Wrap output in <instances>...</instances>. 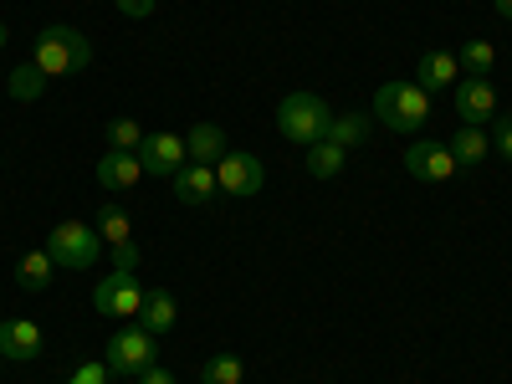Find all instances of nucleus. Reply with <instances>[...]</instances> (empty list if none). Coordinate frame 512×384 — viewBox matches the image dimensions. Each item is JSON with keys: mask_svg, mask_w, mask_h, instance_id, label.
<instances>
[{"mask_svg": "<svg viewBox=\"0 0 512 384\" xmlns=\"http://www.w3.org/2000/svg\"><path fill=\"white\" fill-rule=\"evenodd\" d=\"M98 236H103V246H123V241H134V216L118 205V200H103L98 205Z\"/></svg>", "mask_w": 512, "mask_h": 384, "instance_id": "16", "label": "nucleus"}, {"mask_svg": "<svg viewBox=\"0 0 512 384\" xmlns=\"http://www.w3.org/2000/svg\"><path fill=\"white\" fill-rule=\"evenodd\" d=\"M241 379H246L241 354H216V359H205V369H200V384H241Z\"/></svg>", "mask_w": 512, "mask_h": 384, "instance_id": "23", "label": "nucleus"}, {"mask_svg": "<svg viewBox=\"0 0 512 384\" xmlns=\"http://www.w3.org/2000/svg\"><path fill=\"white\" fill-rule=\"evenodd\" d=\"M344 164H349V149H344V144H333V139L308 144V175L333 180V175H344Z\"/></svg>", "mask_w": 512, "mask_h": 384, "instance_id": "20", "label": "nucleus"}, {"mask_svg": "<svg viewBox=\"0 0 512 384\" xmlns=\"http://www.w3.org/2000/svg\"><path fill=\"white\" fill-rule=\"evenodd\" d=\"M216 164H185L180 175H175V195H180V205H205V200H216Z\"/></svg>", "mask_w": 512, "mask_h": 384, "instance_id": "14", "label": "nucleus"}, {"mask_svg": "<svg viewBox=\"0 0 512 384\" xmlns=\"http://www.w3.org/2000/svg\"><path fill=\"white\" fill-rule=\"evenodd\" d=\"M6 47H11V26H6V21H0V52H6Z\"/></svg>", "mask_w": 512, "mask_h": 384, "instance_id": "32", "label": "nucleus"}, {"mask_svg": "<svg viewBox=\"0 0 512 384\" xmlns=\"http://www.w3.org/2000/svg\"><path fill=\"white\" fill-rule=\"evenodd\" d=\"M113 6H118L128 21H144V16L154 11V0H113Z\"/></svg>", "mask_w": 512, "mask_h": 384, "instance_id": "29", "label": "nucleus"}, {"mask_svg": "<svg viewBox=\"0 0 512 384\" xmlns=\"http://www.w3.org/2000/svg\"><path fill=\"white\" fill-rule=\"evenodd\" d=\"M175 318H180V303H175V292L154 287V292L144 297V308H139V318H134V323H144L149 333H169V328H175Z\"/></svg>", "mask_w": 512, "mask_h": 384, "instance_id": "15", "label": "nucleus"}, {"mask_svg": "<svg viewBox=\"0 0 512 384\" xmlns=\"http://www.w3.org/2000/svg\"><path fill=\"white\" fill-rule=\"evenodd\" d=\"M216 185H221V195H236V200H246V195H262V185H267V169H262V159L256 154H221V164H216Z\"/></svg>", "mask_w": 512, "mask_h": 384, "instance_id": "9", "label": "nucleus"}, {"mask_svg": "<svg viewBox=\"0 0 512 384\" xmlns=\"http://www.w3.org/2000/svg\"><path fill=\"white\" fill-rule=\"evenodd\" d=\"M47 77H77V72H88L93 62V41L82 36L77 26H47L36 36V57H31Z\"/></svg>", "mask_w": 512, "mask_h": 384, "instance_id": "2", "label": "nucleus"}, {"mask_svg": "<svg viewBox=\"0 0 512 384\" xmlns=\"http://www.w3.org/2000/svg\"><path fill=\"white\" fill-rule=\"evenodd\" d=\"M0 333H6V318H0Z\"/></svg>", "mask_w": 512, "mask_h": 384, "instance_id": "33", "label": "nucleus"}, {"mask_svg": "<svg viewBox=\"0 0 512 384\" xmlns=\"http://www.w3.org/2000/svg\"><path fill=\"white\" fill-rule=\"evenodd\" d=\"M113 272H139V246L134 241L113 246Z\"/></svg>", "mask_w": 512, "mask_h": 384, "instance_id": "28", "label": "nucleus"}, {"mask_svg": "<svg viewBox=\"0 0 512 384\" xmlns=\"http://www.w3.org/2000/svg\"><path fill=\"white\" fill-rule=\"evenodd\" d=\"M487 139H492V154H502L512 164V113H497L492 118V134Z\"/></svg>", "mask_w": 512, "mask_h": 384, "instance_id": "26", "label": "nucleus"}, {"mask_svg": "<svg viewBox=\"0 0 512 384\" xmlns=\"http://www.w3.org/2000/svg\"><path fill=\"white\" fill-rule=\"evenodd\" d=\"M52 272H57V262H52V251L41 246V251H26V256H21L16 282H21L26 292H47V287H52Z\"/></svg>", "mask_w": 512, "mask_h": 384, "instance_id": "18", "label": "nucleus"}, {"mask_svg": "<svg viewBox=\"0 0 512 384\" xmlns=\"http://www.w3.org/2000/svg\"><path fill=\"white\" fill-rule=\"evenodd\" d=\"M0 364H6V354H0Z\"/></svg>", "mask_w": 512, "mask_h": 384, "instance_id": "34", "label": "nucleus"}, {"mask_svg": "<svg viewBox=\"0 0 512 384\" xmlns=\"http://www.w3.org/2000/svg\"><path fill=\"white\" fill-rule=\"evenodd\" d=\"M93 175H98V185L103 190H134L139 180H144V164H139V154H123V149H108L103 159H98V169H93Z\"/></svg>", "mask_w": 512, "mask_h": 384, "instance_id": "11", "label": "nucleus"}, {"mask_svg": "<svg viewBox=\"0 0 512 384\" xmlns=\"http://www.w3.org/2000/svg\"><path fill=\"white\" fill-rule=\"evenodd\" d=\"M451 154H456V164H461V169H477V164L492 154V139L482 134V128L461 123V128H456V139H451Z\"/></svg>", "mask_w": 512, "mask_h": 384, "instance_id": "19", "label": "nucleus"}, {"mask_svg": "<svg viewBox=\"0 0 512 384\" xmlns=\"http://www.w3.org/2000/svg\"><path fill=\"white\" fill-rule=\"evenodd\" d=\"M328 123H333V108L318 98V93H287L277 103V134L297 149H308L318 139H328Z\"/></svg>", "mask_w": 512, "mask_h": 384, "instance_id": "3", "label": "nucleus"}, {"mask_svg": "<svg viewBox=\"0 0 512 384\" xmlns=\"http://www.w3.org/2000/svg\"><path fill=\"white\" fill-rule=\"evenodd\" d=\"M144 297H149V292L139 287L134 272H113V277H103V282L93 287V308H98L103 318H139Z\"/></svg>", "mask_w": 512, "mask_h": 384, "instance_id": "6", "label": "nucleus"}, {"mask_svg": "<svg viewBox=\"0 0 512 384\" xmlns=\"http://www.w3.org/2000/svg\"><path fill=\"white\" fill-rule=\"evenodd\" d=\"M139 144H144V128H139V118H113V123H108V149L139 154Z\"/></svg>", "mask_w": 512, "mask_h": 384, "instance_id": "25", "label": "nucleus"}, {"mask_svg": "<svg viewBox=\"0 0 512 384\" xmlns=\"http://www.w3.org/2000/svg\"><path fill=\"white\" fill-rule=\"evenodd\" d=\"M374 118L390 128V134H415V128L431 118V93L420 88V82H379V93H374Z\"/></svg>", "mask_w": 512, "mask_h": 384, "instance_id": "1", "label": "nucleus"}, {"mask_svg": "<svg viewBox=\"0 0 512 384\" xmlns=\"http://www.w3.org/2000/svg\"><path fill=\"white\" fill-rule=\"evenodd\" d=\"M103 364H108V374H128V379H139L149 364H159V333H149L144 323L118 328V333L108 338V349H103Z\"/></svg>", "mask_w": 512, "mask_h": 384, "instance_id": "4", "label": "nucleus"}, {"mask_svg": "<svg viewBox=\"0 0 512 384\" xmlns=\"http://www.w3.org/2000/svg\"><path fill=\"white\" fill-rule=\"evenodd\" d=\"M415 82H420L425 93H446V88H456V82H461V62H456V52H425L420 67H415Z\"/></svg>", "mask_w": 512, "mask_h": 384, "instance_id": "13", "label": "nucleus"}, {"mask_svg": "<svg viewBox=\"0 0 512 384\" xmlns=\"http://www.w3.org/2000/svg\"><path fill=\"white\" fill-rule=\"evenodd\" d=\"M456 154H451V144H436V139H420V144H410L405 149V175L410 180H420V185H446L451 175H456Z\"/></svg>", "mask_w": 512, "mask_h": 384, "instance_id": "8", "label": "nucleus"}, {"mask_svg": "<svg viewBox=\"0 0 512 384\" xmlns=\"http://www.w3.org/2000/svg\"><path fill=\"white\" fill-rule=\"evenodd\" d=\"M67 384H108V364H98V359H82V364L67 374Z\"/></svg>", "mask_w": 512, "mask_h": 384, "instance_id": "27", "label": "nucleus"}, {"mask_svg": "<svg viewBox=\"0 0 512 384\" xmlns=\"http://www.w3.org/2000/svg\"><path fill=\"white\" fill-rule=\"evenodd\" d=\"M41 349H47V338H41V328L31 318H16V323H6V333H0V354H6L11 364H31V359H41Z\"/></svg>", "mask_w": 512, "mask_h": 384, "instance_id": "12", "label": "nucleus"}, {"mask_svg": "<svg viewBox=\"0 0 512 384\" xmlns=\"http://www.w3.org/2000/svg\"><path fill=\"white\" fill-rule=\"evenodd\" d=\"M369 118H374V113H333L328 139H333V144H344V149H359V144L369 139Z\"/></svg>", "mask_w": 512, "mask_h": 384, "instance_id": "21", "label": "nucleus"}, {"mask_svg": "<svg viewBox=\"0 0 512 384\" xmlns=\"http://www.w3.org/2000/svg\"><path fill=\"white\" fill-rule=\"evenodd\" d=\"M492 6H497V16H502V21H512V0H492Z\"/></svg>", "mask_w": 512, "mask_h": 384, "instance_id": "31", "label": "nucleus"}, {"mask_svg": "<svg viewBox=\"0 0 512 384\" xmlns=\"http://www.w3.org/2000/svg\"><path fill=\"white\" fill-rule=\"evenodd\" d=\"M41 88H47V72H41L36 62H26V67H16V72H11V98L36 103V98H41Z\"/></svg>", "mask_w": 512, "mask_h": 384, "instance_id": "24", "label": "nucleus"}, {"mask_svg": "<svg viewBox=\"0 0 512 384\" xmlns=\"http://www.w3.org/2000/svg\"><path fill=\"white\" fill-rule=\"evenodd\" d=\"M139 164H144V175H154V180H175L180 169L190 164V149H185L180 134L159 128V134H144V144H139Z\"/></svg>", "mask_w": 512, "mask_h": 384, "instance_id": "7", "label": "nucleus"}, {"mask_svg": "<svg viewBox=\"0 0 512 384\" xmlns=\"http://www.w3.org/2000/svg\"><path fill=\"white\" fill-rule=\"evenodd\" d=\"M185 149H190L195 164H221V154H226V134H221L216 123H195L190 134H185Z\"/></svg>", "mask_w": 512, "mask_h": 384, "instance_id": "17", "label": "nucleus"}, {"mask_svg": "<svg viewBox=\"0 0 512 384\" xmlns=\"http://www.w3.org/2000/svg\"><path fill=\"white\" fill-rule=\"evenodd\" d=\"M451 93H456L461 123H472V128H482V123H492V118L502 113V98H497V88H492V77H461Z\"/></svg>", "mask_w": 512, "mask_h": 384, "instance_id": "10", "label": "nucleus"}, {"mask_svg": "<svg viewBox=\"0 0 512 384\" xmlns=\"http://www.w3.org/2000/svg\"><path fill=\"white\" fill-rule=\"evenodd\" d=\"M456 62H461V72H466V77H487V72L497 67V47L477 36V41H466V47H461V57H456Z\"/></svg>", "mask_w": 512, "mask_h": 384, "instance_id": "22", "label": "nucleus"}, {"mask_svg": "<svg viewBox=\"0 0 512 384\" xmlns=\"http://www.w3.org/2000/svg\"><path fill=\"white\" fill-rule=\"evenodd\" d=\"M47 251H52V262H57L62 272H93L98 256H103V236H98V226H88V221H62V226L52 231Z\"/></svg>", "mask_w": 512, "mask_h": 384, "instance_id": "5", "label": "nucleus"}, {"mask_svg": "<svg viewBox=\"0 0 512 384\" xmlns=\"http://www.w3.org/2000/svg\"><path fill=\"white\" fill-rule=\"evenodd\" d=\"M139 384H175V374H169L164 364H149V369L139 374Z\"/></svg>", "mask_w": 512, "mask_h": 384, "instance_id": "30", "label": "nucleus"}]
</instances>
